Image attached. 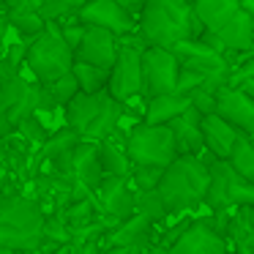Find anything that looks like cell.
Segmentation results:
<instances>
[{
	"mask_svg": "<svg viewBox=\"0 0 254 254\" xmlns=\"http://www.w3.org/2000/svg\"><path fill=\"white\" fill-rule=\"evenodd\" d=\"M199 33L202 28L191 11V3L181 0H150L137 17V39L156 50H172L183 41L199 39Z\"/></svg>",
	"mask_w": 254,
	"mask_h": 254,
	"instance_id": "cell-1",
	"label": "cell"
},
{
	"mask_svg": "<svg viewBox=\"0 0 254 254\" xmlns=\"http://www.w3.org/2000/svg\"><path fill=\"white\" fill-rule=\"evenodd\" d=\"M44 210L17 189L0 191V254H39Z\"/></svg>",
	"mask_w": 254,
	"mask_h": 254,
	"instance_id": "cell-2",
	"label": "cell"
},
{
	"mask_svg": "<svg viewBox=\"0 0 254 254\" xmlns=\"http://www.w3.org/2000/svg\"><path fill=\"white\" fill-rule=\"evenodd\" d=\"M205 36L216 39L230 52L252 55L254 47V14L243 11L241 0H197L191 3Z\"/></svg>",
	"mask_w": 254,
	"mask_h": 254,
	"instance_id": "cell-3",
	"label": "cell"
},
{
	"mask_svg": "<svg viewBox=\"0 0 254 254\" xmlns=\"http://www.w3.org/2000/svg\"><path fill=\"white\" fill-rule=\"evenodd\" d=\"M208 189V156H178L170 167H164L159 181V197L164 202L167 216L194 210L202 205Z\"/></svg>",
	"mask_w": 254,
	"mask_h": 254,
	"instance_id": "cell-4",
	"label": "cell"
},
{
	"mask_svg": "<svg viewBox=\"0 0 254 254\" xmlns=\"http://www.w3.org/2000/svg\"><path fill=\"white\" fill-rule=\"evenodd\" d=\"M66 128L74 131L82 142H101V139L115 137L118 126L123 121V104L112 101L104 93L85 96L77 93L66 107Z\"/></svg>",
	"mask_w": 254,
	"mask_h": 254,
	"instance_id": "cell-5",
	"label": "cell"
},
{
	"mask_svg": "<svg viewBox=\"0 0 254 254\" xmlns=\"http://www.w3.org/2000/svg\"><path fill=\"white\" fill-rule=\"evenodd\" d=\"M25 66H28L33 82L50 85L55 79L71 74L74 66V52L63 44L61 33L55 25H44L36 39L28 41V52H25Z\"/></svg>",
	"mask_w": 254,
	"mask_h": 254,
	"instance_id": "cell-6",
	"label": "cell"
},
{
	"mask_svg": "<svg viewBox=\"0 0 254 254\" xmlns=\"http://www.w3.org/2000/svg\"><path fill=\"white\" fill-rule=\"evenodd\" d=\"M131 167H156L164 170L178 159L175 142L167 126H145L142 121L128 128L126 142H123Z\"/></svg>",
	"mask_w": 254,
	"mask_h": 254,
	"instance_id": "cell-7",
	"label": "cell"
},
{
	"mask_svg": "<svg viewBox=\"0 0 254 254\" xmlns=\"http://www.w3.org/2000/svg\"><path fill=\"white\" fill-rule=\"evenodd\" d=\"M50 110H55V104L47 99L44 88L39 82L22 77V74L0 82V118H3V123L11 131L22 121L39 115V112H50Z\"/></svg>",
	"mask_w": 254,
	"mask_h": 254,
	"instance_id": "cell-8",
	"label": "cell"
},
{
	"mask_svg": "<svg viewBox=\"0 0 254 254\" xmlns=\"http://www.w3.org/2000/svg\"><path fill=\"white\" fill-rule=\"evenodd\" d=\"M142 50L145 44L139 39H131V36L118 39V58L110 68V79H107V96L118 104L137 99L142 90V74H139V52Z\"/></svg>",
	"mask_w": 254,
	"mask_h": 254,
	"instance_id": "cell-9",
	"label": "cell"
},
{
	"mask_svg": "<svg viewBox=\"0 0 254 254\" xmlns=\"http://www.w3.org/2000/svg\"><path fill=\"white\" fill-rule=\"evenodd\" d=\"M178 66L175 55L170 50H156V47H145L139 52V74H142V90L145 101L156 99V96L175 93V79H178Z\"/></svg>",
	"mask_w": 254,
	"mask_h": 254,
	"instance_id": "cell-10",
	"label": "cell"
},
{
	"mask_svg": "<svg viewBox=\"0 0 254 254\" xmlns=\"http://www.w3.org/2000/svg\"><path fill=\"white\" fill-rule=\"evenodd\" d=\"M96 210L104 221H110L112 227L121 224V221L131 219L137 213V197H134V189L128 186V181H118V178H101L99 189L93 194Z\"/></svg>",
	"mask_w": 254,
	"mask_h": 254,
	"instance_id": "cell-11",
	"label": "cell"
},
{
	"mask_svg": "<svg viewBox=\"0 0 254 254\" xmlns=\"http://www.w3.org/2000/svg\"><path fill=\"white\" fill-rule=\"evenodd\" d=\"M77 19L85 28H99L112 33L115 39L137 33V19L115 0H93V3H82L77 11Z\"/></svg>",
	"mask_w": 254,
	"mask_h": 254,
	"instance_id": "cell-12",
	"label": "cell"
},
{
	"mask_svg": "<svg viewBox=\"0 0 254 254\" xmlns=\"http://www.w3.org/2000/svg\"><path fill=\"white\" fill-rule=\"evenodd\" d=\"M115 58H118V39L115 36L107 33V30H99V28H85L82 41L74 50V61L88 63V66L101 68V71H110Z\"/></svg>",
	"mask_w": 254,
	"mask_h": 254,
	"instance_id": "cell-13",
	"label": "cell"
},
{
	"mask_svg": "<svg viewBox=\"0 0 254 254\" xmlns=\"http://www.w3.org/2000/svg\"><path fill=\"white\" fill-rule=\"evenodd\" d=\"M71 172H74V199L90 197L99 189L101 178V164L96 156V145L93 142H79L74 148V161H71Z\"/></svg>",
	"mask_w": 254,
	"mask_h": 254,
	"instance_id": "cell-14",
	"label": "cell"
},
{
	"mask_svg": "<svg viewBox=\"0 0 254 254\" xmlns=\"http://www.w3.org/2000/svg\"><path fill=\"white\" fill-rule=\"evenodd\" d=\"M216 118H221L224 123H230L235 131L252 137L254 131V101L246 93H238V90H221L216 96Z\"/></svg>",
	"mask_w": 254,
	"mask_h": 254,
	"instance_id": "cell-15",
	"label": "cell"
},
{
	"mask_svg": "<svg viewBox=\"0 0 254 254\" xmlns=\"http://www.w3.org/2000/svg\"><path fill=\"white\" fill-rule=\"evenodd\" d=\"M167 254H227V246L202 219H191L186 232L167 249Z\"/></svg>",
	"mask_w": 254,
	"mask_h": 254,
	"instance_id": "cell-16",
	"label": "cell"
},
{
	"mask_svg": "<svg viewBox=\"0 0 254 254\" xmlns=\"http://www.w3.org/2000/svg\"><path fill=\"white\" fill-rule=\"evenodd\" d=\"M170 52L175 55L178 66H181L183 71L199 74V77H210V74H216V71H221V68H227L224 61H221V58L216 55L213 50H208V47H205L199 39L183 41V44L172 47Z\"/></svg>",
	"mask_w": 254,
	"mask_h": 254,
	"instance_id": "cell-17",
	"label": "cell"
},
{
	"mask_svg": "<svg viewBox=\"0 0 254 254\" xmlns=\"http://www.w3.org/2000/svg\"><path fill=\"white\" fill-rule=\"evenodd\" d=\"M150 238H153V224L145 216L134 213L131 219H126L121 224H115L112 230H107L99 238V246H101V252H110V249H131V246H139V243L150 241Z\"/></svg>",
	"mask_w": 254,
	"mask_h": 254,
	"instance_id": "cell-18",
	"label": "cell"
},
{
	"mask_svg": "<svg viewBox=\"0 0 254 254\" xmlns=\"http://www.w3.org/2000/svg\"><path fill=\"white\" fill-rule=\"evenodd\" d=\"M199 134H202V150H208L210 159L216 161H227V156H230L232 145H235L238 134L235 128L230 126V123H224L221 118L216 115H208L199 121Z\"/></svg>",
	"mask_w": 254,
	"mask_h": 254,
	"instance_id": "cell-19",
	"label": "cell"
},
{
	"mask_svg": "<svg viewBox=\"0 0 254 254\" xmlns=\"http://www.w3.org/2000/svg\"><path fill=\"white\" fill-rule=\"evenodd\" d=\"M199 121L202 118L189 107L183 115H178L175 121L170 123V134L172 142H175L178 156H199L202 153V134H199Z\"/></svg>",
	"mask_w": 254,
	"mask_h": 254,
	"instance_id": "cell-20",
	"label": "cell"
},
{
	"mask_svg": "<svg viewBox=\"0 0 254 254\" xmlns=\"http://www.w3.org/2000/svg\"><path fill=\"white\" fill-rule=\"evenodd\" d=\"M189 110V99L178 93H167V96H156V99L145 101V112H142V123L145 126H170L178 115Z\"/></svg>",
	"mask_w": 254,
	"mask_h": 254,
	"instance_id": "cell-21",
	"label": "cell"
},
{
	"mask_svg": "<svg viewBox=\"0 0 254 254\" xmlns=\"http://www.w3.org/2000/svg\"><path fill=\"white\" fill-rule=\"evenodd\" d=\"M96 156H99V164H101V172L107 178H118V181H128L131 175V161H128L126 150H123L121 142L115 139H101L96 142Z\"/></svg>",
	"mask_w": 254,
	"mask_h": 254,
	"instance_id": "cell-22",
	"label": "cell"
},
{
	"mask_svg": "<svg viewBox=\"0 0 254 254\" xmlns=\"http://www.w3.org/2000/svg\"><path fill=\"white\" fill-rule=\"evenodd\" d=\"M8 28H14L22 41H30L44 30V22L39 17V3H8L6 6Z\"/></svg>",
	"mask_w": 254,
	"mask_h": 254,
	"instance_id": "cell-23",
	"label": "cell"
},
{
	"mask_svg": "<svg viewBox=\"0 0 254 254\" xmlns=\"http://www.w3.org/2000/svg\"><path fill=\"white\" fill-rule=\"evenodd\" d=\"M227 167H230L238 178H243V181L252 183V178H254V145H252V137L238 134L235 145H232L230 156H227Z\"/></svg>",
	"mask_w": 254,
	"mask_h": 254,
	"instance_id": "cell-24",
	"label": "cell"
},
{
	"mask_svg": "<svg viewBox=\"0 0 254 254\" xmlns=\"http://www.w3.org/2000/svg\"><path fill=\"white\" fill-rule=\"evenodd\" d=\"M58 219L66 224L68 232H77L79 227H85V224H90V221L99 219V210H96L93 197H82V199H74V202H68L66 208L58 213Z\"/></svg>",
	"mask_w": 254,
	"mask_h": 254,
	"instance_id": "cell-25",
	"label": "cell"
},
{
	"mask_svg": "<svg viewBox=\"0 0 254 254\" xmlns=\"http://www.w3.org/2000/svg\"><path fill=\"white\" fill-rule=\"evenodd\" d=\"M71 77H74V82H77L79 93L93 96V93H104V90H107V79H110V71H101V68H93V66H88V63L74 61Z\"/></svg>",
	"mask_w": 254,
	"mask_h": 254,
	"instance_id": "cell-26",
	"label": "cell"
},
{
	"mask_svg": "<svg viewBox=\"0 0 254 254\" xmlns=\"http://www.w3.org/2000/svg\"><path fill=\"white\" fill-rule=\"evenodd\" d=\"M79 6L82 3H74V0H44L39 3V17L44 25H58L68 17H77Z\"/></svg>",
	"mask_w": 254,
	"mask_h": 254,
	"instance_id": "cell-27",
	"label": "cell"
},
{
	"mask_svg": "<svg viewBox=\"0 0 254 254\" xmlns=\"http://www.w3.org/2000/svg\"><path fill=\"white\" fill-rule=\"evenodd\" d=\"M79 142H82V139H79L74 131H68V128H61L58 134H50V137H47V142L41 145V156H39V159L47 161V159H52V156H58V153L74 150Z\"/></svg>",
	"mask_w": 254,
	"mask_h": 254,
	"instance_id": "cell-28",
	"label": "cell"
},
{
	"mask_svg": "<svg viewBox=\"0 0 254 254\" xmlns=\"http://www.w3.org/2000/svg\"><path fill=\"white\" fill-rule=\"evenodd\" d=\"M41 88H44L47 99H50L55 107H66L68 101H71L74 96L79 93V88H77V82H74L71 74H66V77L55 79V82H50V85H41Z\"/></svg>",
	"mask_w": 254,
	"mask_h": 254,
	"instance_id": "cell-29",
	"label": "cell"
},
{
	"mask_svg": "<svg viewBox=\"0 0 254 254\" xmlns=\"http://www.w3.org/2000/svg\"><path fill=\"white\" fill-rule=\"evenodd\" d=\"M134 197H137V213L145 216L150 224H159V221L167 219V210L159 191H142V194H134Z\"/></svg>",
	"mask_w": 254,
	"mask_h": 254,
	"instance_id": "cell-30",
	"label": "cell"
},
{
	"mask_svg": "<svg viewBox=\"0 0 254 254\" xmlns=\"http://www.w3.org/2000/svg\"><path fill=\"white\" fill-rule=\"evenodd\" d=\"M14 134H19V137L25 139V145H44L47 137H50V131L44 128V123L39 121V115L28 118V121H22L17 128H14Z\"/></svg>",
	"mask_w": 254,
	"mask_h": 254,
	"instance_id": "cell-31",
	"label": "cell"
},
{
	"mask_svg": "<svg viewBox=\"0 0 254 254\" xmlns=\"http://www.w3.org/2000/svg\"><path fill=\"white\" fill-rule=\"evenodd\" d=\"M74 254H101V246H99V241H90V243L77 246V249H74Z\"/></svg>",
	"mask_w": 254,
	"mask_h": 254,
	"instance_id": "cell-32",
	"label": "cell"
},
{
	"mask_svg": "<svg viewBox=\"0 0 254 254\" xmlns=\"http://www.w3.org/2000/svg\"><path fill=\"white\" fill-rule=\"evenodd\" d=\"M139 254H167L161 246H156L153 241H145V243H139Z\"/></svg>",
	"mask_w": 254,
	"mask_h": 254,
	"instance_id": "cell-33",
	"label": "cell"
},
{
	"mask_svg": "<svg viewBox=\"0 0 254 254\" xmlns=\"http://www.w3.org/2000/svg\"><path fill=\"white\" fill-rule=\"evenodd\" d=\"M8 30H11V28H8V19H6V17H0V52L6 50V39H8Z\"/></svg>",
	"mask_w": 254,
	"mask_h": 254,
	"instance_id": "cell-34",
	"label": "cell"
},
{
	"mask_svg": "<svg viewBox=\"0 0 254 254\" xmlns=\"http://www.w3.org/2000/svg\"><path fill=\"white\" fill-rule=\"evenodd\" d=\"M47 254H74V249L71 246H55L52 252H47Z\"/></svg>",
	"mask_w": 254,
	"mask_h": 254,
	"instance_id": "cell-35",
	"label": "cell"
},
{
	"mask_svg": "<svg viewBox=\"0 0 254 254\" xmlns=\"http://www.w3.org/2000/svg\"><path fill=\"white\" fill-rule=\"evenodd\" d=\"M101 254H128V249H110V252H101Z\"/></svg>",
	"mask_w": 254,
	"mask_h": 254,
	"instance_id": "cell-36",
	"label": "cell"
},
{
	"mask_svg": "<svg viewBox=\"0 0 254 254\" xmlns=\"http://www.w3.org/2000/svg\"><path fill=\"white\" fill-rule=\"evenodd\" d=\"M3 150H6V139L0 137V153H3Z\"/></svg>",
	"mask_w": 254,
	"mask_h": 254,
	"instance_id": "cell-37",
	"label": "cell"
},
{
	"mask_svg": "<svg viewBox=\"0 0 254 254\" xmlns=\"http://www.w3.org/2000/svg\"><path fill=\"white\" fill-rule=\"evenodd\" d=\"M3 186H6V183H3V175H0V191H3Z\"/></svg>",
	"mask_w": 254,
	"mask_h": 254,
	"instance_id": "cell-38",
	"label": "cell"
},
{
	"mask_svg": "<svg viewBox=\"0 0 254 254\" xmlns=\"http://www.w3.org/2000/svg\"><path fill=\"white\" fill-rule=\"evenodd\" d=\"M227 254H235V252H227Z\"/></svg>",
	"mask_w": 254,
	"mask_h": 254,
	"instance_id": "cell-39",
	"label": "cell"
}]
</instances>
